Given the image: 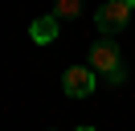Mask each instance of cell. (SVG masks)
Returning a JSON list of instances; mask_svg holds the SVG:
<instances>
[{
	"label": "cell",
	"instance_id": "6da1fadb",
	"mask_svg": "<svg viewBox=\"0 0 135 131\" xmlns=\"http://www.w3.org/2000/svg\"><path fill=\"white\" fill-rule=\"evenodd\" d=\"M90 70H102V74H110L115 82H123L119 49H115V41H110V37H102V41H94V45H90Z\"/></svg>",
	"mask_w": 135,
	"mask_h": 131
},
{
	"label": "cell",
	"instance_id": "7a4b0ae2",
	"mask_svg": "<svg viewBox=\"0 0 135 131\" xmlns=\"http://www.w3.org/2000/svg\"><path fill=\"white\" fill-rule=\"evenodd\" d=\"M127 16H131V0H110V4H102L94 12V21H98L102 33H119L127 25Z\"/></svg>",
	"mask_w": 135,
	"mask_h": 131
},
{
	"label": "cell",
	"instance_id": "3957f363",
	"mask_svg": "<svg viewBox=\"0 0 135 131\" xmlns=\"http://www.w3.org/2000/svg\"><path fill=\"white\" fill-rule=\"evenodd\" d=\"M61 90H66L70 98H86L94 90V70L90 66H70L66 78H61Z\"/></svg>",
	"mask_w": 135,
	"mask_h": 131
},
{
	"label": "cell",
	"instance_id": "277c9868",
	"mask_svg": "<svg viewBox=\"0 0 135 131\" xmlns=\"http://www.w3.org/2000/svg\"><path fill=\"white\" fill-rule=\"evenodd\" d=\"M29 37L37 41V45H49V41H57V16H37L33 29H29Z\"/></svg>",
	"mask_w": 135,
	"mask_h": 131
},
{
	"label": "cell",
	"instance_id": "5b68a950",
	"mask_svg": "<svg viewBox=\"0 0 135 131\" xmlns=\"http://www.w3.org/2000/svg\"><path fill=\"white\" fill-rule=\"evenodd\" d=\"M82 12V0H57V8H53V16H78Z\"/></svg>",
	"mask_w": 135,
	"mask_h": 131
},
{
	"label": "cell",
	"instance_id": "8992f818",
	"mask_svg": "<svg viewBox=\"0 0 135 131\" xmlns=\"http://www.w3.org/2000/svg\"><path fill=\"white\" fill-rule=\"evenodd\" d=\"M78 131H94V127H78Z\"/></svg>",
	"mask_w": 135,
	"mask_h": 131
}]
</instances>
